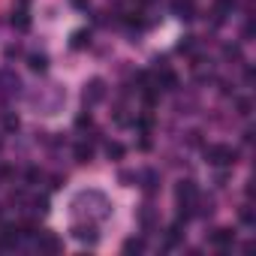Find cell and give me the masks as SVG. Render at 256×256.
<instances>
[{
    "label": "cell",
    "mask_w": 256,
    "mask_h": 256,
    "mask_svg": "<svg viewBox=\"0 0 256 256\" xmlns=\"http://www.w3.org/2000/svg\"><path fill=\"white\" fill-rule=\"evenodd\" d=\"M205 157H208L211 166H232V163L238 160V151L229 148V145H211V148L205 151Z\"/></svg>",
    "instance_id": "1"
},
{
    "label": "cell",
    "mask_w": 256,
    "mask_h": 256,
    "mask_svg": "<svg viewBox=\"0 0 256 256\" xmlns=\"http://www.w3.org/2000/svg\"><path fill=\"white\" fill-rule=\"evenodd\" d=\"M84 106H96V102H102L106 100V82L96 76V78H90L88 84H84Z\"/></svg>",
    "instance_id": "2"
},
{
    "label": "cell",
    "mask_w": 256,
    "mask_h": 256,
    "mask_svg": "<svg viewBox=\"0 0 256 256\" xmlns=\"http://www.w3.org/2000/svg\"><path fill=\"white\" fill-rule=\"evenodd\" d=\"M70 235H72L78 244H90V247L100 241V232H96V226H94V223H76V226L70 229Z\"/></svg>",
    "instance_id": "3"
},
{
    "label": "cell",
    "mask_w": 256,
    "mask_h": 256,
    "mask_svg": "<svg viewBox=\"0 0 256 256\" xmlns=\"http://www.w3.org/2000/svg\"><path fill=\"white\" fill-rule=\"evenodd\" d=\"M175 196H178V202H184V208H190V205L196 202L199 190H196V184H193V181H178V190H175Z\"/></svg>",
    "instance_id": "4"
},
{
    "label": "cell",
    "mask_w": 256,
    "mask_h": 256,
    "mask_svg": "<svg viewBox=\"0 0 256 256\" xmlns=\"http://www.w3.org/2000/svg\"><path fill=\"white\" fill-rule=\"evenodd\" d=\"M60 241H58V235H52V232H40V250H46V253H60Z\"/></svg>",
    "instance_id": "5"
},
{
    "label": "cell",
    "mask_w": 256,
    "mask_h": 256,
    "mask_svg": "<svg viewBox=\"0 0 256 256\" xmlns=\"http://www.w3.org/2000/svg\"><path fill=\"white\" fill-rule=\"evenodd\" d=\"M211 241H214L217 247H226V244H232V241H235V232H229V229H217V232L211 235Z\"/></svg>",
    "instance_id": "6"
},
{
    "label": "cell",
    "mask_w": 256,
    "mask_h": 256,
    "mask_svg": "<svg viewBox=\"0 0 256 256\" xmlns=\"http://www.w3.org/2000/svg\"><path fill=\"white\" fill-rule=\"evenodd\" d=\"M18 238H22V235H18V229H16V226H6L4 232H0V241H4V247L18 244Z\"/></svg>",
    "instance_id": "7"
},
{
    "label": "cell",
    "mask_w": 256,
    "mask_h": 256,
    "mask_svg": "<svg viewBox=\"0 0 256 256\" xmlns=\"http://www.w3.org/2000/svg\"><path fill=\"white\" fill-rule=\"evenodd\" d=\"M175 16L193 18V0H175Z\"/></svg>",
    "instance_id": "8"
},
{
    "label": "cell",
    "mask_w": 256,
    "mask_h": 256,
    "mask_svg": "<svg viewBox=\"0 0 256 256\" xmlns=\"http://www.w3.org/2000/svg\"><path fill=\"white\" fill-rule=\"evenodd\" d=\"M28 66H30L34 72H46V66H48V58H46V54H30V58H28Z\"/></svg>",
    "instance_id": "9"
},
{
    "label": "cell",
    "mask_w": 256,
    "mask_h": 256,
    "mask_svg": "<svg viewBox=\"0 0 256 256\" xmlns=\"http://www.w3.org/2000/svg\"><path fill=\"white\" fill-rule=\"evenodd\" d=\"M90 157H94V148H90V145H84V142L76 145V160H78V163H90Z\"/></svg>",
    "instance_id": "10"
},
{
    "label": "cell",
    "mask_w": 256,
    "mask_h": 256,
    "mask_svg": "<svg viewBox=\"0 0 256 256\" xmlns=\"http://www.w3.org/2000/svg\"><path fill=\"white\" fill-rule=\"evenodd\" d=\"M142 247H145L142 238H126L124 241V253H142Z\"/></svg>",
    "instance_id": "11"
},
{
    "label": "cell",
    "mask_w": 256,
    "mask_h": 256,
    "mask_svg": "<svg viewBox=\"0 0 256 256\" xmlns=\"http://www.w3.org/2000/svg\"><path fill=\"white\" fill-rule=\"evenodd\" d=\"M106 154H108V160H120L124 157V145L120 142H108L106 145Z\"/></svg>",
    "instance_id": "12"
},
{
    "label": "cell",
    "mask_w": 256,
    "mask_h": 256,
    "mask_svg": "<svg viewBox=\"0 0 256 256\" xmlns=\"http://www.w3.org/2000/svg\"><path fill=\"white\" fill-rule=\"evenodd\" d=\"M12 24H16L18 30H28V28H30V18H28V12H16V16H12Z\"/></svg>",
    "instance_id": "13"
},
{
    "label": "cell",
    "mask_w": 256,
    "mask_h": 256,
    "mask_svg": "<svg viewBox=\"0 0 256 256\" xmlns=\"http://www.w3.org/2000/svg\"><path fill=\"white\" fill-rule=\"evenodd\" d=\"M88 42H90V36H88V34H76V36H72V46H76V48H84Z\"/></svg>",
    "instance_id": "14"
},
{
    "label": "cell",
    "mask_w": 256,
    "mask_h": 256,
    "mask_svg": "<svg viewBox=\"0 0 256 256\" xmlns=\"http://www.w3.org/2000/svg\"><path fill=\"white\" fill-rule=\"evenodd\" d=\"M157 187V172H145V190H154Z\"/></svg>",
    "instance_id": "15"
},
{
    "label": "cell",
    "mask_w": 256,
    "mask_h": 256,
    "mask_svg": "<svg viewBox=\"0 0 256 256\" xmlns=\"http://www.w3.org/2000/svg\"><path fill=\"white\" fill-rule=\"evenodd\" d=\"M238 108H241V114H250V100H238Z\"/></svg>",
    "instance_id": "16"
},
{
    "label": "cell",
    "mask_w": 256,
    "mask_h": 256,
    "mask_svg": "<svg viewBox=\"0 0 256 256\" xmlns=\"http://www.w3.org/2000/svg\"><path fill=\"white\" fill-rule=\"evenodd\" d=\"M226 58H232V60H238V58H241V52H238V48H232V46H229V48H226Z\"/></svg>",
    "instance_id": "17"
},
{
    "label": "cell",
    "mask_w": 256,
    "mask_h": 256,
    "mask_svg": "<svg viewBox=\"0 0 256 256\" xmlns=\"http://www.w3.org/2000/svg\"><path fill=\"white\" fill-rule=\"evenodd\" d=\"M76 124H78V126H90V114H78Z\"/></svg>",
    "instance_id": "18"
},
{
    "label": "cell",
    "mask_w": 256,
    "mask_h": 256,
    "mask_svg": "<svg viewBox=\"0 0 256 256\" xmlns=\"http://www.w3.org/2000/svg\"><path fill=\"white\" fill-rule=\"evenodd\" d=\"M241 220H244V223H253V211H250V208H244V211H241Z\"/></svg>",
    "instance_id": "19"
},
{
    "label": "cell",
    "mask_w": 256,
    "mask_h": 256,
    "mask_svg": "<svg viewBox=\"0 0 256 256\" xmlns=\"http://www.w3.org/2000/svg\"><path fill=\"white\" fill-rule=\"evenodd\" d=\"M72 6H88V0H72Z\"/></svg>",
    "instance_id": "20"
}]
</instances>
